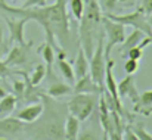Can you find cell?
<instances>
[{"label":"cell","mask_w":152,"mask_h":140,"mask_svg":"<svg viewBox=\"0 0 152 140\" xmlns=\"http://www.w3.org/2000/svg\"><path fill=\"white\" fill-rule=\"evenodd\" d=\"M66 3L68 0H56L53 4L40 7H13L6 4L4 1H0V9L16 16L27 18L28 21L39 22L45 30L46 42L55 49V52H59L64 50L62 47H59V44H68L71 40Z\"/></svg>","instance_id":"6da1fadb"},{"label":"cell","mask_w":152,"mask_h":140,"mask_svg":"<svg viewBox=\"0 0 152 140\" xmlns=\"http://www.w3.org/2000/svg\"><path fill=\"white\" fill-rule=\"evenodd\" d=\"M43 97V118L37 125H31L34 137L39 140H65L64 122L66 118V105L52 100L46 93H42Z\"/></svg>","instance_id":"7a4b0ae2"},{"label":"cell","mask_w":152,"mask_h":140,"mask_svg":"<svg viewBox=\"0 0 152 140\" xmlns=\"http://www.w3.org/2000/svg\"><path fill=\"white\" fill-rule=\"evenodd\" d=\"M105 34L103 28L99 30L98 39H96V46L95 50L89 59V68H90V77L92 80L103 90V80H105V68H106V58H105Z\"/></svg>","instance_id":"3957f363"},{"label":"cell","mask_w":152,"mask_h":140,"mask_svg":"<svg viewBox=\"0 0 152 140\" xmlns=\"http://www.w3.org/2000/svg\"><path fill=\"white\" fill-rule=\"evenodd\" d=\"M98 105V97L95 93H74L66 105V109L71 115L78 118L80 122L89 120L95 112Z\"/></svg>","instance_id":"277c9868"},{"label":"cell","mask_w":152,"mask_h":140,"mask_svg":"<svg viewBox=\"0 0 152 140\" xmlns=\"http://www.w3.org/2000/svg\"><path fill=\"white\" fill-rule=\"evenodd\" d=\"M101 24L103 27V34H105V58H111V50L117 44H121L126 39V30L124 25L115 21H111L109 18L102 15Z\"/></svg>","instance_id":"5b68a950"},{"label":"cell","mask_w":152,"mask_h":140,"mask_svg":"<svg viewBox=\"0 0 152 140\" xmlns=\"http://www.w3.org/2000/svg\"><path fill=\"white\" fill-rule=\"evenodd\" d=\"M103 16L109 18L111 21L120 22L124 27L129 25V27H133L134 30H140L142 33H145V36L152 37V28L151 25L148 24V21H146V15L140 10V7L136 9L134 12L126 13V15H114L112 12H109V13H103Z\"/></svg>","instance_id":"8992f818"},{"label":"cell","mask_w":152,"mask_h":140,"mask_svg":"<svg viewBox=\"0 0 152 140\" xmlns=\"http://www.w3.org/2000/svg\"><path fill=\"white\" fill-rule=\"evenodd\" d=\"M33 46V40L24 43V44H15L9 50L7 56H6V65L9 66H21L25 65L30 61V49Z\"/></svg>","instance_id":"52a82bcc"},{"label":"cell","mask_w":152,"mask_h":140,"mask_svg":"<svg viewBox=\"0 0 152 140\" xmlns=\"http://www.w3.org/2000/svg\"><path fill=\"white\" fill-rule=\"evenodd\" d=\"M4 22L9 28V40L7 43H18V44H24L25 37H24V27L28 22L27 18H19V19H7L4 18Z\"/></svg>","instance_id":"ba28073f"},{"label":"cell","mask_w":152,"mask_h":140,"mask_svg":"<svg viewBox=\"0 0 152 140\" xmlns=\"http://www.w3.org/2000/svg\"><path fill=\"white\" fill-rule=\"evenodd\" d=\"M117 92L120 99L129 97L133 102V105L139 100V93H137V87H136V81L133 75H127L124 80H121L117 84Z\"/></svg>","instance_id":"9c48e42d"},{"label":"cell","mask_w":152,"mask_h":140,"mask_svg":"<svg viewBox=\"0 0 152 140\" xmlns=\"http://www.w3.org/2000/svg\"><path fill=\"white\" fill-rule=\"evenodd\" d=\"M43 114V103H31L15 114V118L21 120L24 124H34Z\"/></svg>","instance_id":"30bf717a"},{"label":"cell","mask_w":152,"mask_h":140,"mask_svg":"<svg viewBox=\"0 0 152 140\" xmlns=\"http://www.w3.org/2000/svg\"><path fill=\"white\" fill-rule=\"evenodd\" d=\"M25 124L15 118V117H3L0 118V137H7V136H16L24 130Z\"/></svg>","instance_id":"8fae6325"},{"label":"cell","mask_w":152,"mask_h":140,"mask_svg":"<svg viewBox=\"0 0 152 140\" xmlns=\"http://www.w3.org/2000/svg\"><path fill=\"white\" fill-rule=\"evenodd\" d=\"M102 92V89L92 80L90 74L83 75L81 78L77 80V83L72 86V93H95L99 94Z\"/></svg>","instance_id":"7c38bea8"},{"label":"cell","mask_w":152,"mask_h":140,"mask_svg":"<svg viewBox=\"0 0 152 140\" xmlns=\"http://www.w3.org/2000/svg\"><path fill=\"white\" fill-rule=\"evenodd\" d=\"M37 53L43 58V63L46 65V75H52V72H53V63H55V59H56L55 49L48 42H45V43H42L39 46Z\"/></svg>","instance_id":"4fadbf2b"},{"label":"cell","mask_w":152,"mask_h":140,"mask_svg":"<svg viewBox=\"0 0 152 140\" xmlns=\"http://www.w3.org/2000/svg\"><path fill=\"white\" fill-rule=\"evenodd\" d=\"M72 69H74V75H75V80L81 78L83 75L89 74V58L86 56L83 47L78 44V50H77V58H75V62L72 65Z\"/></svg>","instance_id":"5bb4252c"},{"label":"cell","mask_w":152,"mask_h":140,"mask_svg":"<svg viewBox=\"0 0 152 140\" xmlns=\"http://www.w3.org/2000/svg\"><path fill=\"white\" fill-rule=\"evenodd\" d=\"M80 133V121L74 115H66L65 122H64V134L65 140H77Z\"/></svg>","instance_id":"9a60e30c"},{"label":"cell","mask_w":152,"mask_h":140,"mask_svg":"<svg viewBox=\"0 0 152 140\" xmlns=\"http://www.w3.org/2000/svg\"><path fill=\"white\" fill-rule=\"evenodd\" d=\"M143 37H145V33H142L140 30H133V31L124 39V42L121 43V47H120L121 58H124V55L127 53V50H130L132 47L139 46V43L143 40Z\"/></svg>","instance_id":"2e32d148"},{"label":"cell","mask_w":152,"mask_h":140,"mask_svg":"<svg viewBox=\"0 0 152 140\" xmlns=\"http://www.w3.org/2000/svg\"><path fill=\"white\" fill-rule=\"evenodd\" d=\"M69 93H72V86L68 84V83H55L46 92V94L52 99H61V97H64Z\"/></svg>","instance_id":"e0dca14e"},{"label":"cell","mask_w":152,"mask_h":140,"mask_svg":"<svg viewBox=\"0 0 152 140\" xmlns=\"http://www.w3.org/2000/svg\"><path fill=\"white\" fill-rule=\"evenodd\" d=\"M18 103V99L13 94H6L0 99V118L7 117L15 111V106Z\"/></svg>","instance_id":"ac0fdd59"},{"label":"cell","mask_w":152,"mask_h":140,"mask_svg":"<svg viewBox=\"0 0 152 140\" xmlns=\"http://www.w3.org/2000/svg\"><path fill=\"white\" fill-rule=\"evenodd\" d=\"M58 68H59L62 77H64L69 84H74V83H75V75H74L72 65L66 61V58H58Z\"/></svg>","instance_id":"d6986e66"},{"label":"cell","mask_w":152,"mask_h":140,"mask_svg":"<svg viewBox=\"0 0 152 140\" xmlns=\"http://www.w3.org/2000/svg\"><path fill=\"white\" fill-rule=\"evenodd\" d=\"M45 77H46V65L42 62V63H37L34 66V69L31 72V77H28V80L33 86H39L45 80Z\"/></svg>","instance_id":"ffe728a7"},{"label":"cell","mask_w":152,"mask_h":140,"mask_svg":"<svg viewBox=\"0 0 152 140\" xmlns=\"http://www.w3.org/2000/svg\"><path fill=\"white\" fill-rule=\"evenodd\" d=\"M101 130L96 128L95 125H92L90 128H84L81 133H78L77 140H101Z\"/></svg>","instance_id":"44dd1931"},{"label":"cell","mask_w":152,"mask_h":140,"mask_svg":"<svg viewBox=\"0 0 152 140\" xmlns=\"http://www.w3.org/2000/svg\"><path fill=\"white\" fill-rule=\"evenodd\" d=\"M69 9H71V13L74 15V18L77 21H80L83 16V12H84V0H69Z\"/></svg>","instance_id":"7402d4cb"},{"label":"cell","mask_w":152,"mask_h":140,"mask_svg":"<svg viewBox=\"0 0 152 140\" xmlns=\"http://www.w3.org/2000/svg\"><path fill=\"white\" fill-rule=\"evenodd\" d=\"M130 127H132V130L134 131V134L139 137V140H152V134H149L146 130H145V127L142 125V124H130Z\"/></svg>","instance_id":"603a6c76"},{"label":"cell","mask_w":152,"mask_h":140,"mask_svg":"<svg viewBox=\"0 0 152 140\" xmlns=\"http://www.w3.org/2000/svg\"><path fill=\"white\" fill-rule=\"evenodd\" d=\"M12 86H13V96L18 100H22L24 93H25V83L21 81V80H13Z\"/></svg>","instance_id":"cb8c5ba5"},{"label":"cell","mask_w":152,"mask_h":140,"mask_svg":"<svg viewBox=\"0 0 152 140\" xmlns=\"http://www.w3.org/2000/svg\"><path fill=\"white\" fill-rule=\"evenodd\" d=\"M137 69H139V61H134V59H129V58H127V61H126V63H124V71H126V74H127V75H133L134 72H137Z\"/></svg>","instance_id":"d4e9b609"},{"label":"cell","mask_w":152,"mask_h":140,"mask_svg":"<svg viewBox=\"0 0 152 140\" xmlns=\"http://www.w3.org/2000/svg\"><path fill=\"white\" fill-rule=\"evenodd\" d=\"M129 58V59H134V61H140L142 56H143V49H140L139 46L132 47L130 50H127V53L124 55V58Z\"/></svg>","instance_id":"484cf974"},{"label":"cell","mask_w":152,"mask_h":140,"mask_svg":"<svg viewBox=\"0 0 152 140\" xmlns=\"http://www.w3.org/2000/svg\"><path fill=\"white\" fill-rule=\"evenodd\" d=\"M117 3H118L117 0H99V7L105 13H109V12H112L115 9Z\"/></svg>","instance_id":"4316f807"},{"label":"cell","mask_w":152,"mask_h":140,"mask_svg":"<svg viewBox=\"0 0 152 140\" xmlns=\"http://www.w3.org/2000/svg\"><path fill=\"white\" fill-rule=\"evenodd\" d=\"M123 140H139V137L134 134V131L132 130L130 124H124V128H123Z\"/></svg>","instance_id":"83f0119b"},{"label":"cell","mask_w":152,"mask_h":140,"mask_svg":"<svg viewBox=\"0 0 152 140\" xmlns=\"http://www.w3.org/2000/svg\"><path fill=\"white\" fill-rule=\"evenodd\" d=\"M7 52H9V43L4 40V37H3V30H1V27H0V59H1Z\"/></svg>","instance_id":"f1b7e54d"},{"label":"cell","mask_w":152,"mask_h":140,"mask_svg":"<svg viewBox=\"0 0 152 140\" xmlns=\"http://www.w3.org/2000/svg\"><path fill=\"white\" fill-rule=\"evenodd\" d=\"M46 4H48V0H24L22 7H40Z\"/></svg>","instance_id":"f546056e"},{"label":"cell","mask_w":152,"mask_h":140,"mask_svg":"<svg viewBox=\"0 0 152 140\" xmlns=\"http://www.w3.org/2000/svg\"><path fill=\"white\" fill-rule=\"evenodd\" d=\"M16 71H12L10 68H9V65H6V62H3L1 59H0V78H6L7 75H10V74H15Z\"/></svg>","instance_id":"4dcf8cb0"},{"label":"cell","mask_w":152,"mask_h":140,"mask_svg":"<svg viewBox=\"0 0 152 140\" xmlns=\"http://www.w3.org/2000/svg\"><path fill=\"white\" fill-rule=\"evenodd\" d=\"M140 10L145 15L152 13V0H140Z\"/></svg>","instance_id":"1f68e13d"},{"label":"cell","mask_w":152,"mask_h":140,"mask_svg":"<svg viewBox=\"0 0 152 140\" xmlns=\"http://www.w3.org/2000/svg\"><path fill=\"white\" fill-rule=\"evenodd\" d=\"M151 43H152V37L145 36V37H143V40L139 43V47H140V49H145V47L148 46V44H151Z\"/></svg>","instance_id":"d6a6232c"},{"label":"cell","mask_w":152,"mask_h":140,"mask_svg":"<svg viewBox=\"0 0 152 140\" xmlns=\"http://www.w3.org/2000/svg\"><path fill=\"white\" fill-rule=\"evenodd\" d=\"M101 140H109V137H108V133H106V130H103V131H102Z\"/></svg>","instance_id":"836d02e7"},{"label":"cell","mask_w":152,"mask_h":140,"mask_svg":"<svg viewBox=\"0 0 152 140\" xmlns=\"http://www.w3.org/2000/svg\"><path fill=\"white\" fill-rule=\"evenodd\" d=\"M117 1H118V3H123V4H127V6H129L130 3H133V0H117Z\"/></svg>","instance_id":"e575fe53"},{"label":"cell","mask_w":152,"mask_h":140,"mask_svg":"<svg viewBox=\"0 0 152 140\" xmlns=\"http://www.w3.org/2000/svg\"><path fill=\"white\" fill-rule=\"evenodd\" d=\"M6 90H4V89H3V86H0V99H1V97H3V96H6Z\"/></svg>","instance_id":"d590c367"},{"label":"cell","mask_w":152,"mask_h":140,"mask_svg":"<svg viewBox=\"0 0 152 140\" xmlns=\"http://www.w3.org/2000/svg\"><path fill=\"white\" fill-rule=\"evenodd\" d=\"M146 21H148V24L151 25V28H152V13L151 15H146Z\"/></svg>","instance_id":"8d00e7d4"},{"label":"cell","mask_w":152,"mask_h":140,"mask_svg":"<svg viewBox=\"0 0 152 140\" xmlns=\"http://www.w3.org/2000/svg\"><path fill=\"white\" fill-rule=\"evenodd\" d=\"M0 1H4V0H0Z\"/></svg>","instance_id":"74e56055"}]
</instances>
